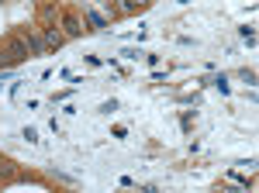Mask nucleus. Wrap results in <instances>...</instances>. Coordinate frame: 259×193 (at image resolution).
<instances>
[{
    "label": "nucleus",
    "instance_id": "obj_1",
    "mask_svg": "<svg viewBox=\"0 0 259 193\" xmlns=\"http://www.w3.org/2000/svg\"><path fill=\"white\" fill-rule=\"evenodd\" d=\"M25 59H28V42H25V38H14V42H7L0 66H18V62H25Z\"/></svg>",
    "mask_w": 259,
    "mask_h": 193
},
{
    "label": "nucleus",
    "instance_id": "obj_7",
    "mask_svg": "<svg viewBox=\"0 0 259 193\" xmlns=\"http://www.w3.org/2000/svg\"><path fill=\"white\" fill-rule=\"evenodd\" d=\"M238 76H242V80H245V83H256V73H252V69H242V73H238Z\"/></svg>",
    "mask_w": 259,
    "mask_h": 193
},
{
    "label": "nucleus",
    "instance_id": "obj_9",
    "mask_svg": "<svg viewBox=\"0 0 259 193\" xmlns=\"http://www.w3.org/2000/svg\"><path fill=\"white\" fill-rule=\"evenodd\" d=\"M25 138H28L31 145H35V141H38V131H35V128H25Z\"/></svg>",
    "mask_w": 259,
    "mask_h": 193
},
{
    "label": "nucleus",
    "instance_id": "obj_4",
    "mask_svg": "<svg viewBox=\"0 0 259 193\" xmlns=\"http://www.w3.org/2000/svg\"><path fill=\"white\" fill-rule=\"evenodd\" d=\"M66 31H69V35H83L86 28H80V21H76V18H66Z\"/></svg>",
    "mask_w": 259,
    "mask_h": 193
},
{
    "label": "nucleus",
    "instance_id": "obj_2",
    "mask_svg": "<svg viewBox=\"0 0 259 193\" xmlns=\"http://www.w3.org/2000/svg\"><path fill=\"white\" fill-rule=\"evenodd\" d=\"M45 42H49V49H59V45H62V31L49 28V31H45Z\"/></svg>",
    "mask_w": 259,
    "mask_h": 193
},
{
    "label": "nucleus",
    "instance_id": "obj_5",
    "mask_svg": "<svg viewBox=\"0 0 259 193\" xmlns=\"http://www.w3.org/2000/svg\"><path fill=\"white\" fill-rule=\"evenodd\" d=\"M86 18H90L97 28H107V18H104V14H97V11H86Z\"/></svg>",
    "mask_w": 259,
    "mask_h": 193
},
{
    "label": "nucleus",
    "instance_id": "obj_8",
    "mask_svg": "<svg viewBox=\"0 0 259 193\" xmlns=\"http://www.w3.org/2000/svg\"><path fill=\"white\" fill-rule=\"evenodd\" d=\"M214 86H218L221 93H228V80H225V76H218V80H214Z\"/></svg>",
    "mask_w": 259,
    "mask_h": 193
},
{
    "label": "nucleus",
    "instance_id": "obj_10",
    "mask_svg": "<svg viewBox=\"0 0 259 193\" xmlns=\"http://www.w3.org/2000/svg\"><path fill=\"white\" fill-rule=\"evenodd\" d=\"M4 176H11V162H0V179Z\"/></svg>",
    "mask_w": 259,
    "mask_h": 193
},
{
    "label": "nucleus",
    "instance_id": "obj_3",
    "mask_svg": "<svg viewBox=\"0 0 259 193\" xmlns=\"http://www.w3.org/2000/svg\"><path fill=\"white\" fill-rule=\"evenodd\" d=\"M28 49H31L35 55H42V52H45V42H42L38 35H28Z\"/></svg>",
    "mask_w": 259,
    "mask_h": 193
},
{
    "label": "nucleus",
    "instance_id": "obj_6",
    "mask_svg": "<svg viewBox=\"0 0 259 193\" xmlns=\"http://www.w3.org/2000/svg\"><path fill=\"white\" fill-rule=\"evenodd\" d=\"M238 31H242V38H245V42H249V45H252V42H256V31H252V28H249V25H245V28H238Z\"/></svg>",
    "mask_w": 259,
    "mask_h": 193
}]
</instances>
